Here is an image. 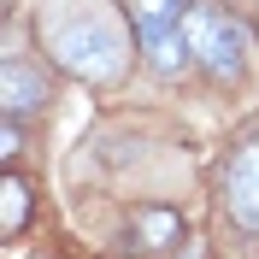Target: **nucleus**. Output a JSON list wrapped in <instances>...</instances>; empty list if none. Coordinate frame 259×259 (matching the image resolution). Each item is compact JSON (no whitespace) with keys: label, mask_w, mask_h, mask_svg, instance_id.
Listing matches in <instances>:
<instances>
[{"label":"nucleus","mask_w":259,"mask_h":259,"mask_svg":"<svg viewBox=\"0 0 259 259\" xmlns=\"http://www.w3.org/2000/svg\"><path fill=\"white\" fill-rule=\"evenodd\" d=\"M130 236H136V253H147V259H159V253H171V247L183 242V218L171 206H142L136 218H130Z\"/></svg>","instance_id":"6"},{"label":"nucleus","mask_w":259,"mask_h":259,"mask_svg":"<svg viewBox=\"0 0 259 259\" xmlns=\"http://www.w3.org/2000/svg\"><path fill=\"white\" fill-rule=\"evenodd\" d=\"M124 18L136 24V41H142V59L153 77H183L194 65V48H189V12L194 0H118Z\"/></svg>","instance_id":"1"},{"label":"nucleus","mask_w":259,"mask_h":259,"mask_svg":"<svg viewBox=\"0 0 259 259\" xmlns=\"http://www.w3.org/2000/svg\"><path fill=\"white\" fill-rule=\"evenodd\" d=\"M218 200H224L230 224L259 236V136H247L236 153H230L224 177H218Z\"/></svg>","instance_id":"4"},{"label":"nucleus","mask_w":259,"mask_h":259,"mask_svg":"<svg viewBox=\"0 0 259 259\" xmlns=\"http://www.w3.org/2000/svg\"><path fill=\"white\" fill-rule=\"evenodd\" d=\"M189 48H194V65H200L212 82H242L253 41H247V24L230 12V6L194 0V12H189Z\"/></svg>","instance_id":"2"},{"label":"nucleus","mask_w":259,"mask_h":259,"mask_svg":"<svg viewBox=\"0 0 259 259\" xmlns=\"http://www.w3.org/2000/svg\"><path fill=\"white\" fill-rule=\"evenodd\" d=\"M48 95H53V82H48V71H41V65L18 59V53L0 65V112H6V118H18V124H24V118H35L41 106H48Z\"/></svg>","instance_id":"5"},{"label":"nucleus","mask_w":259,"mask_h":259,"mask_svg":"<svg viewBox=\"0 0 259 259\" xmlns=\"http://www.w3.org/2000/svg\"><path fill=\"white\" fill-rule=\"evenodd\" d=\"M48 48L65 71H77L89 82H118L124 77V41H118L100 18L71 12V24H48Z\"/></svg>","instance_id":"3"},{"label":"nucleus","mask_w":259,"mask_h":259,"mask_svg":"<svg viewBox=\"0 0 259 259\" xmlns=\"http://www.w3.org/2000/svg\"><path fill=\"white\" fill-rule=\"evenodd\" d=\"M0 194H6V236H18V230H24V218H30V183L18 177V171H6Z\"/></svg>","instance_id":"7"}]
</instances>
